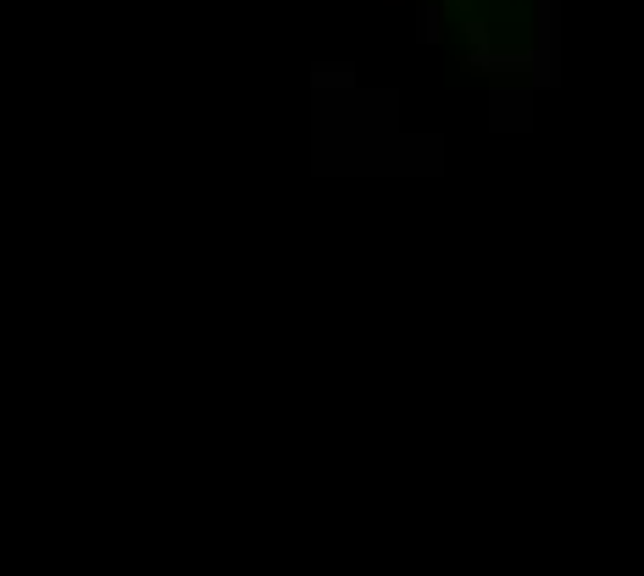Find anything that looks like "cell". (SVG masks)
<instances>
[{
    "label": "cell",
    "mask_w": 644,
    "mask_h": 576,
    "mask_svg": "<svg viewBox=\"0 0 644 576\" xmlns=\"http://www.w3.org/2000/svg\"><path fill=\"white\" fill-rule=\"evenodd\" d=\"M417 34H423V45L439 40V7H423V12H417Z\"/></svg>",
    "instance_id": "6da1fadb"
},
{
    "label": "cell",
    "mask_w": 644,
    "mask_h": 576,
    "mask_svg": "<svg viewBox=\"0 0 644 576\" xmlns=\"http://www.w3.org/2000/svg\"><path fill=\"white\" fill-rule=\"evenodd\" d=\"M329 84H340V90H345V84H351V73H345V67H340V73H316V90H329Z\"/></svg>",
    "instance_id": "7a4b0ae2"
}]
</instances>
